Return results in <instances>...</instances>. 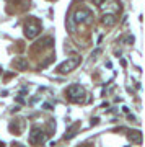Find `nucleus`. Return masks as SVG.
Returning <instances> with one entry per match:
<instances>
[{"label": "nucleus", "instance_id": "10", "mask_svg": "<svg viewBox=\"0 0 145 147\" xmlns=\"http://www.w3.org/2000/svg\"><path fill=\"white\" fill-rule=\"evenodd\" d=\"M38 47H41V49H44V47H52L54 46V39H52L51 36H46L44 39H41L39 42H36Z\"/></svg>", "mask_w": 145, "mask_h": 147}, {"label": "nucleus", "instance_id": "2", "mask_svg": "<svg viewBox=\"0 0 145 147\" xmlns=\"http://www.w3.org/2000/svg\"><path fill=\"white\" fill-rule=\"evenodd\" d=\"M93 18V11L88 8H77L72 15V20L75 25H91Z\"/></svg>", "mask_w": 145, "mask_h": 147}, {"label": "nucleus", "instance_id": "9", "mask_svg": "<svg viewBox=\"0 0 145 147\" xmlns=\"http://www.w3.org/2000/svg\"><path fill=\"white\" fill-rule=\"evenodd\" d=\"M13 67L16 70H26V69L30 67V64H28V61L25 57H15L13 59Z\"/></svg>", "mask_w": 145, "mask_h": 147}, {"label": "nucleus", "instance_id": "3", "mask_svg": "<svg viewBox=\"0 0 145 147\" xmlns=\"http://www.w3.org/2000/svg\"><path fill=\"white\" fill-rule=\"evenodd\" d=\"M99 10L103 13H108V15H119L121 10H122V5H121L119 0H101L98 3Z\"/></svg>", "mask_w": 145, "mask_h": 147}, {"label": "nucleus", "instance_id": "16", "mask_svg": "<svg viewBox=\"0 0 145 147\" xmlns=\"http://www.w3.org/2000/svg\"><path fill=\"white\" fill-rule=\"evenodd\" d=\"M0 147H5V144H3L2 141H0Z\"/></svg>", "mask_w": 145, "mask_h": 147}, {"label": "nucleus", "instance_id": "11", "mask_svg": "<svg viewBox=\"0 0 145 147\" xmlns=\"http://www.w3.org/2000/svg\"><path fill=\"white\" fill-rule=\"evenodd\" d=\"M130 139V141L137 142V144H140L142 142V137H140V131H135V132H129V136H127Z\"/></svg>", "mask_w": 145, "mask_h": 147}, {"label": "nucleus", "instance_id": "1", "mask_svg": "<svg viewBox=\"0 0 145 147\" xmlns=\"http://www.w3.org/2000/svg\"><path fill=\"white\" fill-rule=\"evenodd\" d=\"M65 95H67V98L72 103H83V101L87 100V92H85V88H83L82 85H77V84L67 87Z\"/></svg>", "mask_w": 145, "mask_h": 147}, {"label": "nucleus", "instance_id": "4", "mask_svg": "<svg viewBox=\"0 0 145 147\" xmlns=\"http://www.w3.org/2000/svg\"><path fill=\"white\" fill-rule=\"evenodd\" d=\"M80 64H82V57H80V56L67 57L59 67H57V72L59 74H68V72H72V70H75Z\"/></svg>", "mask_w": 145, "mask_h": 147}, {"label": "nucleus", "instance_id": "5", "mask_svg": "<svg viewBox=\"0 0 145 147\" xmlns=\"http://www.w3.org/2000/svg\"><path fill=\"white\" fill-rule=\"evenodd\" d=\"M23 31H25V36L28 38V39H34V38L41 33V25H39L34 18H31V20H28L25 23Z\"/></svg>", "mask_w": 145, "mask_h": 147}, {"label": "nucleus", "instance_id": "15", "mask_svg": "<svg viewBox=\"0 0 145 147\" xmlns=\"http://www.w3.org/2000/svg\"><path fill=\"white\" fill-rule=\"evenodd\" d=\"M91 2H95V3H96V5H98L99 2H101V0H91Z\"/></svg>", "mask_w": 145, "mask_h": 147}, {"label": "nucleus", "instance_id": "12", "mask_svg": "<svg viewBox=\"0 0 145 147\" xmlns=\"http://www.w3.org/2000/svg\"><path fill=\"white\" fill-rule=\"evenodd\" d=\"M67 26H68V31L70 33H75V23H73L72 16H68L67 18Z\"/></svg>", "mask_w": 145, "mask_h": 147}, {"label": "nucleus", "instance_id": "6", "mask_svg": "<svg viewBox=\"0 0 145 147\" xmlns=\"http://www.w3.org/2000/svg\"><path fill=\"white\" fill-rule=\"evenodd\" d=\"M44 141H46V132L39 127H33L31 132H30V144L41 146V144H44Z\"/></svg>", "mask_w": 145, "mask_h": 147}, {"label": "nucleus", "instance_id": "14", "mask_svg": "<svg viewBox=\"0 0 145 147\" xmlns=\"http://www.w3.org/2000/svg\"><path fill=\"white\" fill-rule=\"evenodd\" d=\"M126 42H134V38H132V36H129L127 39H126Z\"/></svg>", "mask_w": 145, "mask_h": 147}, {"label": "nucleus", "instance_id": "13", "mask_svg": "<svg viewBox=\"0 0 145 147\" xmlns=\"http://www.w3.org/2000/svg\"><path fill=\"white\" fill-rule=\"evenodd\" d=\"M54 59H56V56H49V57H47L46 61H44V62L41 64V67H47V65H49V64H51L52 61H54Z\"/></svg>", "mask_w": 145, "mask_h": 147}, {"label": "nucleus", "instance_id": "17", "mask_svg": "<svg viewBox=\"0 0 145 147\" xmlns=\"http://www.w3.org/2000/svg\"><path fill=\"white\" fill-rule=\"evenodd\" d=\"M126 147H129V146H126Z\"/></svg>", "mask_w": 145, "mask_h": 147}, {"label": "nucleus", "instance_id": "8", "mask_svg": "<svg viewBox=\"0 0 145 147\" xmlns=\"http://www.w3.org/2000/svg\"><path fill=\"white\" fill-rule=\"evenodd\" d=\"M80 131V123H73L72 126L68 127L67 131H65V134H64V139H72V137H75L77 136V132Z\"/></svg>", "mask_w": 145, "mask_h": 147}, {"label": "nucleus", "instance_id": "7", "mask_svg": "<svg viewBox=\"0 0 145 147\" xmlns=\"http://www.w3.org/2000/svg\"><path fill=\"white\" fill-rule=\"evenodd\" d=\"M101 23H103L106 28H111V26H114V25L117 23V16H116V15H108V13H103V16H101Z\"/></svg>", "mask_w": 145, "mask_h": 147}]
</instances>
